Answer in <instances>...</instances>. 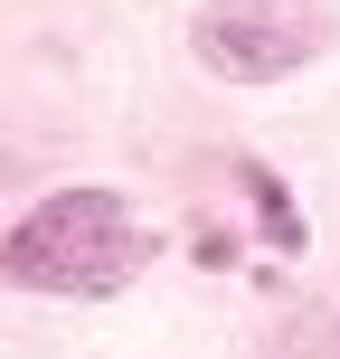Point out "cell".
Returning <instances> with one entry per match:
<instances>
[{
    "label": "cell",
    "mask_w": 340,
    "mask_h": 359,
    "mask_svg": "<svg viewBox=\"0 0 340 359\" xmlns=\"http://www.w3.org/2000/svg\"><path fill=\"white\" fill-rule=\"evenodd\" d=\"M303 359H340V322H331V331H312V341H303Z\"/></svg>",
    "instance_id": "obj_3"
},
{
    "label": "cell",
    "mask_w": 340,
    "mask_h": 359,
    "mask_svg": "<svg viewBox=\"0 0 340 359\" xmlns=\"http://www.w3.org/2000/svg\"><path fill=\"white\" fill-rule=\"evenodd\" d=\"M142 265V227L114 189H57L10 227V284L29 293H123Z\"/></svg>",
    "instance_id": "obj_1"
},
{
    "label": "cell",
    "mask_w": 340,
    "mask_h": 359,
    "mask_svg": "<svg viewBox=\"0 0 340 359\" xmlns=\"http://www.w3.org/2000/svg\"><path fill=\"white\" fill-rule=\"evenodd\" d=\"M322 0H208L189 19V48L208 76H236V86H265V76H293L312 48H322Z\"/></svg>",
    "instance_id": "obj_2"
}]
</instances>
